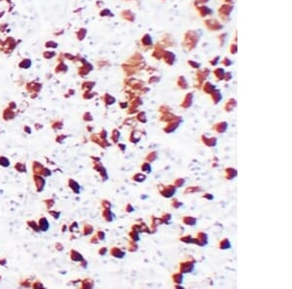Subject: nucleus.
Segmentation results:
<instances>
[{
	"label": "nucleus",
	"mask_w": 292,
	"mask_h": 289,
	"mask_svg": "<svg viewBox=\"0 0 292 289\" xmlns=\"http://www.w3.org/2000/svg\"><path fill=\"white\" fill-rule=\"evenodd\" d=\"M151 165L150 163L148 162H144L143 164L141 165V170L143 173H150L151 172Z\"/></svg>",
	"instance_id": "4468645a"
},
{
	"label": "nucleus",
	"mask_w": 292,
	"mask_h": 289,
	"mask_svg": "<svg viewBox=\"0 0 292 289\" xmlns=\"http://www.w3.org/2000/svg\"><path fill=\"white\" fill-rule=\"evenodd\" d=\"M134 180L136 182H144L146 179V174L143 173V172H140V173H136L135 175H134Z\"/></svg>",
	"instance_id": "ddd939ff"
},
{
	"label": "nucleus",
	"mask_w": 292,
	"mask_h": 289,
	"mask_svg": "<svg viewBox=\"0 0 292 289\" xmlns=\"http://www.w3.org/2000/svg\"><path fill=\"white\" fill-rule=\"evenodd\" d=\"M202 191H203V189L199 186H190L188 188L185 189L184 194L188 195V194H194V193H198V192H202Z\"/></svg>",
	"instance_id": "9d476101"
},
{
	"label": "nucleus",
	"mask_w": 292,
	"mask_h": 289,
	"mask_svg": "<svg viewBox=\"0 0 292 289\" xmlns=\"http://www.w3.org/2000/svg\"><path fill=\"white\" fill-rule=\"evenodd\" d=\"M157 158H158V152L157 151H152V152H150L149 154H147V156L145 157V160H146V162H148V163H153L154 161H156L157 160Z\"/></svg>",
	"instance_id": "9b49d317"
},
{
	"label": "nucleus",
	"mask_w": 292,
	"mask_h": 289,
	"mask_svg": "<svg viewBox=\"0 0 292 289\" xmlns=\"http://www.w3.org/2000/svg\"><path fill=\"white\" fill-rule=\"evenodd\" d=\"M201 140L203 142L204 145L208 146V147H214L217 143L216 137H214V136L208 137V136H205V134H203V136H201Z\"/></svg>",
	"instance_id": "20e7f679"
},
{
	"label": "nucleus",
	"mask_w": 292,
	"mask_h": 289,
	"mask_svg": "<svg viewBox=\"0 0 292 289\" xmlns=\"http://www.w3.org/2000/svg\"><path fill=\"white\" fill-rule=\"evenodd\" d=\"M195 259L193 258H187V259L183 260L180 263L179 266V272L181 274H187V273H191L193 272L194 268H195Z\"/></svg>",
	"instance_id": "f03ea898"
},
{
	"label": "nucleus",
	"mask_w": 292,
	"mask_h": 289,
	"mask_svg": "<svg viewBox=\"0 0 292 289\" xmlns=\"http://www.w3.org/2000/svg\"><path fill=\"white\" fill-rule=\"evenodd\" d=\"M182 223L189 225V226H195L197 224V218L194 216H190V215H185L182 217Z\"/></svg>",
	"instance_id": "0eeeda50"
},
{
	"label": "nucleus",
	"mask_w": 292,
	"mask_h": 289,
	"mask_svg": "<svg viewBox=\"0 0 292 289\" xmlns=\"http://www.w3.org/2000/svg\"><path fill=\"white\" fill-rule=\"evenodd\" d=\"M172 279L173 282H174V284H181L182 279H183V274H181L180 272L172 274Z\"/></svg>",
	"instance_id": "1a4fd4ad"
},
{
	"label": "nucleus",
	"mask_w": 292,
	"mask_h": 289,
	"mask_svg": "<svg viewBox=\"0 0 292 289\" xmlns=\"http://www.w3.org/2000/svg\"><path fill=\"white\" fill-rule=\"evenodd\" d=\"M202 197H203L204 199H206V200H212L213 199V195L212 194H210V193H205Z\"/></svg>",
	"instance_id": "412c9836"
},
{
	"label": "nucleus",
	"mask_w": 292,
	"mask_h": 289,
	"mask_svg": "<svg viewBox=\"0 0 292 289\" xmlns=\"http://www.w3.org/2000/svg\"><path fill=\"white\" fill-rule=\"evenodd\" d=\"M225 174H226L225 175V178L227 180H232L237 176L238 171H237V169H233V167H228V169H225Z\"/></svg>",
	"instance_id": "6e6552de"
},
{
	"label": "nucleus",
	"mask_w": 292,
	"mask_h": 289,
	"mask_svg": "<svg viewBox=\"0 0 292 289\" xmlns=\"http://www.w3.org/2000/svg\"><path fill=\"white\" fill-rule=\"evenodd\" d=\"M193 243H196L200 246L206 245L208 244V235L204 232H198L196 238H193Z\"/></svg>",
	"instance_id": "7ed1b4c3"
},
{
	"label": "nucleus",
	"mask_w": 292,
	"mask_h": 289,
	"mask_svg": "<svg viewBox=\"0 0 292 289\" xmlns=\"http://www.w3.org/2000/svg\"><path fill=\"white\" fill-rule=\"evenodd\" d=\"M178 123H174V124H170V125H167V127L164 129V132H167V134H172V132H174L175 130L178 128Z\"/></svg>",
	"instance_id": "f8f14e48"
},
{
	"label": "nucleus",
	"mask_w": 292,
	"mask_h": 289,
	"mask_svg": "<svg viewBox=\"0 0 292 289\" xmlns=\"http://www.w3.org/2000/svg\"><path fill=\"white\" fill-rule=\"evenodd\" d=\"M180 241L184 243H193V237L190 236V235H186L180 238Z\"/></svg>",
	"instance_id": "f3484780"
},
{
	"label": "nucleus",
	"mask_w": 292,
	"mask_h": 289,
	"mask_svg": "<svg viewBox=\"0 0 292 289\" xmlns=\"http://www.w3.org/2000/svg\"><path fill=\"white\" fill-rule=\"evenodd\" d=\"M137 132H132V136H130V141H132V142H134V143H136V142H138L139 140H140L141 134H139L138 136H136Z\"/></svg>",
	"instance_id": "a211bd4d"
},
{
	"label": "nucleus",
	"mask_w": 292,
	"mask_h": 289,
	"mask_svg": "<svg viewBox=\"0 0 292 289\" xmlns=\"http://www.w3.org/2000/svg\"><path fill=\"white\" fill-rule=\"evenodd\" d=\"M185 183V180L183 178H176L173 182V185H174L176 188H179V187L183 186Z\"/></svg>",
	"instance_id": "6ab92c4d"
},
{
	"label": "nucleus",
	"mask_w": 292,
	"mask_h": 289,
	"mask_svg": "<svg viewBox=\"0 0 292 289\" xmlns=\"http://www.w3.org/2000/svg\"><path fill=\"white\" fill-rule=\"evenodd\" d=\"M130 237H132V240H134V241H139L138 232H137V231H135V230H134V231L132 232V234H130Z\"/></svg>",
	"instance_id": "aec40b11"
},
{
	"label": "nucleus",
	"mask_w": 292,
	"mask_h": 289,
	"mask_svg": "<svg viewBox=\"0 0 292 289\" xmlns=\"http://www.w3.org/2000/svg\"><path fill=\"white\" fill-rule=\"evenodd\" d=\"M218 248L221 250H226L231 248V242H230V240L228 238H223L221 241H219L218 242Z\"/></svg>",
	"instance_id": "423d86ee"
},
{
	"label": "nucleus",
	"mask_w": 292,
	"mask_h": 289,
	"mask_svg": "<svg viewBox=\"0 0 292 289\" xmlns=\"http://www.w3.org/2000/svg\"><path fill=\"white\" fill-rule=\"evenodd\" d=\"M170 205H172V207H173L174 209H178L180 207L183 205V203L177 200V199H172V202H170Z\"/></svg>",
	"instance_id": "dca6fc26"
},
{
	"label": "nucleus",
	"mask_w": 292,
	"mask_h": 289,
	"mask_svg": "<svg viewBox=\"0 0 292 289\" xmlns=\"http://www.w3.org/2000/svg\"><path fill=\"white\" fill-rule=\"evenodd\" d=\"M160 219H161V221H162V223L170 224V219H172V215H170V213L166 212V213H164L162 216L160 217Z\"/></svg>",
	"instance_id": "2eb2a0df"
},
{
	"label": "nucleus",
	"mask_w": 292,
	"mask_h": 289,
	"mask_svg": "<svg viewBox=\"0 0 292 289\" xmlns=\"http://www.w3.org/2000/svg\"><path fill=\"white\" fill-rule=\"evenodd\" d=\"M228 129V124L226 122H220L217 124L213 125L212 130L214 132H216L217 134H224Z\"/></svg>",
	"instance_id": "39448f33"
},
{
	"label": "nucleus",
	"mask_w": 292,
	"mask_h": 289,
	"mask_svg": "<svg viewBox=\"0 0 292 289\" xmlns=\"http://www.w3.org/2000/svg\"><path fill=\"white\" fill-rule=\"evenodd\" d=\"M159 193L162 195L164 198H172L176 192V187L173 184L170 185H163V184H159L158 186Z\"/></svg>",
	"instance_id": "f257e3e1"
}]
</instances>
